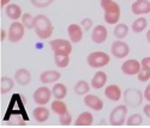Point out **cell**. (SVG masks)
<instances>
[{
  "label": "cell",
  "instance_id": "33",
  "mask_svg": "<svg viewBox=\"0 0 150 128\" xmlns=\"http://www.w3.org/2000/svg\"><path fill=\"white\" fill-rule=\"evenodd\" d=\"M136 77H137V79H138L141 83H146V82H149V80H150V71L142 68Z\"/></svg>",
  "mask_w": 150,
  "mask_h": 128
},
{
  "label": "cell",
  "instance_id": "31",
  "mask_svg": "<svg viewBox=\"0 0 150 128\" xmlns=\"http://www.w3.org/2000/svg\"><path fill=\"white\" fill-rule=\"evenodd\" d=\"M54 0H30V3L36 8H46L53 4Z\"/></svg>",
  "mask_w": 150,
  "mask_h": 128
},
{
  "label": "cell",
  "instance_id": "4",
  "mask_svg": "<svg viewBox=\"0 0 150 128\" xmlns=\"http://www.w3.org/2000/svg\"><path fill=\"white\" fill-rule=\"evenodd\" d=\"M122 98H124V103L127 107L131 108H138L141 107L143 98H144V94L139 90V89L136 87H129L124 91L122 94Z\"/></svg>",
  "mask_w": 150,
  "mask_h": 128
},
{
  "label": "cell",
  "instance_id": "11",
  "mask_svg": "<svg viewBox=\"0 0 150 128\" xmlns=\"http://www.w3.org/2000/svg\"><path fill=\"white\" fill-rule=\"evenodd\" d=\"M108 38V30L105 25L97 24L93 28L91 31V41L96 44H102L107 41Z\"/></svg>",
  "mask_w": 150,
  "mask_h": 128
},
{
  "label": "cell",
  "instance_id": "17",
  "mask_svg": "<svg viewBox=\"0 0 150 128\" xmlns=\"http://www.w3.org/2000/svg\"><path fill=\"white\" fill-rule=\"evenodd\" d=\"M49 116H51V110L46 105H37L33 110V117L39 123H45L49 119Z\"/></svg>",
  "mask_w": 150,
  "mask_h": 128
},
{
  "label": "cell",
  "instance_id": "8",
  "mask_svg": "<svg viewBox=\"0 0 150 128\" xmlns=\"http://www.w3.org/2000/svg\"><path fill=\"white\" fill-rule=\"evenodd\" d=\"M53 97L52 89H49L47 85H42L37 87L33 94V99L37 105H47Z\"/></svg>",
  "mask_w": 150,
  "mask_h": 128
},
{
  "label": "cell",
  "instance_id": "7",
  "mask_svg": "<svg viewBox=\"0 0 150 128\" xmlns=\"http://www.w3.org/2000/svg\"><path fill=\"white\" fill-rule=\"evenodd\" d=\"M25 27L21 20H12L7 30V38L11 43H18L25 35Z\"/></svg>",
  "mask_w": 150,
  "mask_h": 128
},
{
  "label": "cell",
  "instance_id": "14",
  "mask_svg": "<svg viewBox=\"0 0 150 128\" xmlns=\"http://www.w3.org/2000/svg\"><path fill=\"white\" fill-rule=\"evenodd\" d=\"M84 104L91 110L95 111H101L103 109V101L97 95H93V94H88L84 96Z\"/></svg>",
  "mask_w": 150,
  "mask_h": 128
},
{
  "label": "cell",
  "instance_id": "24",
  "mask_svg": "<svg viewBox=\"0 0 150 128\" xmlns=\"http://www.w3.org/2000/svg\"><path fill=\"white\" fill-rule=\"evenodd\" d=\"M129 31H130V29L125 23H118L114 25L113 34L117 40H125L129 35Z\"/></svg>",
  "mask_w": 150,
  "mask_h": 128
},
{
  "label": "cell",
  "instance_id": "19",
  "mask_svg": "<svg viewBox=\"0 0 150 128\" xmlns=\"http://www.w3.org/2000/svg\"><path fill=\"white\" fill-rule=\"evenodd\" d=\"M107 80H108V75L106 72L103 71H97L94 77L91 78V87L95 89V90H100V89H103L107 84Z\"/></svg>",
  "mask_w": 150,
  "mask_h": 128
},
{
  "label": "cell",
  "instance_id": "15",
  "mask_svg": "<svg viewBox=\"0 0 150 128\" xmlns=\"http://www.w3.org/2000/svg\"><path fill=\"white\" fill-rule=\"evenodd\" d=\"M122 90L121 87L117 84H110L105 87V96L107 99L112 102H119L122 98Z\"/></svg>",
  "mask_w": 150,
  "mask_h": 128
},
{
  "label": "cell",
  "instance_id": "25",
  "mask_svg": "<svg viewBox=\"0 0 150 128\" xmlns=\"http://www.w3.org/2000/svg\"><path fill=\"white\" fill-rule=\"evenodd\" d=\"M52 92H53V97L57 99H64L67 96V87L65 84L62 83H55L52 87Z\"/></svg>",
  "mask_w": 150,
  "mask_h": 128
},
{
  "label": "cell",
  "instance_id": "37",
  "mask_svg": "<svg viewBox=\"0 0 150 128\" xmlns=\"http://www.w3.org/2000/svg\"><path fill=\"white\" fill-rule=\"evenodd\" d=\"M143 114L145 115L148 119H150V103H149V102L143 107Z\"/></svg>",
  "mask_w": 150,
  "mask_h": 128
},
{
  "label": "cell",
  "instance_id": "6",
  "mask_svg": "<svg viewBox=\"0 0 150 128\" xmlns=\"http://www.w3.org/2000/svg\"><path fill=\"white\" fill-rule=\"evenodd\" d=\"M73 43L70 40L66 38H55L49 42V47H51L52 52L54 54H64V55H71L73 50Z\"/></svg>",
  "mask_w": 150,
  "mask_h": 128
},
{
  "label": "cell",
  "instance_id": "1",
  "mask_svg": "<svg viewBox=\"0 0 150 128\" xmlns=\"http://www.w3.org/2000/svg\"><path fill=\"white\" fill-rule=\"evenodd\" d=\"M100 6L103 10V19L109 25L119 23L121 17L120 5L114 0H100Z\"/></svg>",
  "mask_w": 150,
  "mask_h": 128
},
{
  "label": "cell",
  "instance_id": "41",
  "mask_svg": "<svg viewBox=\"0 0 150 128\" xmlns=\"http://www.w3.org/2000/svg\"><path fill=\"white\" fill-rule=\"evenodd\" d=\"M127 1H133V0H127Z\"/></svg>",
  "mask_w": 150,
  "mask_h": 128
},
{
  "label": "cell",
  "instance_id": "29",
  "mask_svg": "<svg viewBox=\"0 0 150 128\" xmlns=\"http://www.w3.org/2000/svg\"><path fill=\"white\" fill-rule=\"evenodd\" d=\"M21 22L23 23V25L25 27V29L28 30H34V23H35V17L29 13V12H24L22 18H21Z\"/></svg>",
  "mask_w": 150,
  "mask_h": 128
},
{
  "label": "cell",
  "instance_id": "5",
  "mask_svg": "<svg viewBox=\"0 0 150 128\" xmlns=\"http://www.w3.org/2000/svg\"><path fill=\"white\" fill-rule=\"evenodd\" d=\"M86 62L91 68H102L106 67L110 62V56L102 50H96L91 52L86 56Z\"/></svg>",
  "mask_w": 150,
  "mask_h": 128
},
{
  "label": "cell",
  "instance_id": "16",
  "mask_svg": "<svg viewBox=\"0 0 150 128\" xmlns=\"http://www.w3.org/2000/svg\"><path fill=\"white\" fill-rule=\"evenodd\" d=\"M60 78H61V73L55 70H47L40 74V82L43 85L55 84L57 82H59Z\"/></svg>",
  "mask_w": 150,
  "mask_h": 128
},
{
  "label": "cell",
  "instance_id": "22",
  "mask_svg": "<svg viewBox=\"0 0 150 128\" xmlns=\"http://www.w3.org/2000/svg\"><path fill=\"white\" fill-rule=\"evenodd\" d=\"M90 89H91L90 83H88L84 79H81L76 83V85L73 86V91L78 96H85V95H88L90 92Z\"/></svg>",
  "mask_w": 150,
  "mask_h": 128
},
{
  "label": "cell",
  "instance_id": "18",
  "mask_svg": "<svg viewBox=\"0 0 150 128\" xmlns=\"http://www.w3.org/2000/svg\"><path fill=\"white\" fill-rule=\"evenodd\" d=\"M13 78L16 83L19 84L21 86H27L31 82V73L27 68H18L13 74Z\"/></svg>",
  "mask_w": 150,
  "mask_h": 128
},
{
  "label": "cell",
  "instance_id": "32",
  "mask_svg": "<svg viewBox=\"0 0 150 128\" xmlns=\"http://www.w3.org/2000/svg\"><path fill=\"white\" fill-rule=\"evenodd\" d=\"M59 123L61 126H64V127H67L72 123V116H71V114L69 111L64 113V114H61L59 115Z\"/></svg>",
  "mask_w": 150,
  "mask_h": 128
},
{
  "label": "cell",
  "instance_id": "12",
  "mask_svg": "<svg viewBox=\"0 0 150 128\" xmlns=\"http://www.w3.org/2000/svg\"><path fill=\"white\" fill-rule=\"evenodd\" d=\"M84 29L82 28L81 24L77 23H71L67 27V35H69V40L72 43H79L83 40V35H84Z\"/></svg>",
  "mask_w": 150,
  "mask_h": 128
},
{
  "label": "cell",
  "instance_id": "40",
  "mask_svg": "<svg viewBox=\"0 0 150 128\" xmlns=\"http://www.w3.org/2000/svg\"><path fill=\"white\" fill-rule=\"evenodd\" d=\"M145 37H146V41L150 43V29L146 31V35H145Z\"/></svg>",
  "mask_w": 150,
  "mask_h": 128
},
{
  "label": "cell",
  "instance_id": "39",
  "mask_svg": "<svg viewBox=\"0 0 150 128\" xmlns=\"http://www.w3.org/2000/svg\"><path fill=\"white\" fill-rule=\"evenodd\" d=\"M8 4H11V0H0V6L1 7H6Z\"/></svg>",
  "mask_w": 150,
  "mask_h": 128
},
{
  "label": "cell",
  "instance_id": "3",
  "mask_svg": "<svg viewBox=\"0 0 150 128\" xmlns=\"http://www.w3.org/2000/svg\"><path fill=\"white\" fill-rule=\"evenodd\" d=\"M127 114H129V107L126 104H119L115 108L112 109L109 114V123L110 126L120 127L122 124H126L127 120Z\"/></svg>",
  "mask_w": 150,
  "mask_h": 128
},
{
  "label": "cell",
  "instance_id": "35",
  "mask_svg": "<svg viewBox=\"0 0 150 128\" xmlns=\"http://www.w3.org/2000/svg\"><path fill=\"white\" fill-rule=\"evenodd\" d=\"M141 65H142V68L150 71V56L143 58V59L141 60Z\"/></svg>",
  "mask_w": 150,
  "mask_h": 128
},
{
  "label": "cell",
  "instance_id": "23",
  "mask_svg": "<svg viewBox=\"0 0 150 128\" xmlns=\"http://www.w3.org/2000/svg\"><path fill=\"white\" fill-rule=\"evenodd\" d=\"M15 78L12 79L10 77H6V75H3L1 78H0V94L1 95H6L8 94L12 89L15 86Z\"/></svg>",
  "mask_w": 150,
  "mask_h": 128
},
{
  "label": "cell",
  "instance_id": "9",
  "mask_svg": "<svg viewBox=\"0 0 150 128\" xmlns=\"http://www.w3.org/2000/svg\"><path fill=\"white\" fill-rule=\"evenodd\" d=\"M110 54L115 59H125L130 54V46L124 40H117L110 46Z\"/></svg>",
  "mask_w": 150,
  "mask_h": 128
},
{
  "label": "cell",
  "instance_id": "13",
  "mask_svg": "<svg viewBox=\"0 0 150 128\" xmlns=\"http://www.w3.org/2000/svg\"><path fill=\"white\" fill-rule=\"evenodd\" d=\"M131 12L136 16H145L150 13V0H133Z\"/></svg>",
  "mask_w": 150,
  "mask_h": 128
},
{
  "label": "cell",
  "instance_id": "38",
  "mask_svg": "<svg viewBox=\"0 0 150 128\" xmlns=\"http://www.w3.org/2000/svg\"><path fill=\"white\" fill-rule=\"evenodd\" d=\"M5 38H7V31L1 28V30H0V41H5Z\"/></svg>",
  "mask_w": 150,
  "mask_h": 128
},
{
  "label": "cell",
  "instance_id": "2",
  "mask_svg": "<svg viewBox=\"0 0 150 128\" xmlns=\"http://www.w3.org/2000/svg\"><path fill=\"white\" fill-rule=\"evenodd\" d=\"M34 31L36 36L41 40H48L53 35L54 27L52 20L49 19L46 15H37L35 16V23H34Z\"/></svg>",
  "mask_w": 150,
  "mask_h": 128
},
{
  "label": "cell",
  "instance_id": "34",
  "mask_svg": "<svg viewBox=\"0 0 150 128\" xmlns=\"http://www.w3.org/2000/svg\"><path fill=\"white\" fill-rule=\"evenodd\" d=\"M81 25H82V28L84 29V31L86 32V31H89V30H91L94 28V22H93L91 18L85 17V18H83L81 20Z\"/></svg>",
  "mask_w": 150,
  "mask_h": 128
},
{
  "label": "cell",
  "instance_id": "26",
  "mask_svg": "<svg viewBox=\"0 0 150 128\" xmlns=\"http://www.w3.org/2000/svg\"><path fill=\"white\" fill-rule=\"evenodd\" d=\"M51 110L54 114H57L58 116H59V115H61V114L66 113V111H69L67 105H66L65 102L62 99H57V98H54V101L51 103Z\"/></svg>",
  "mask_w": 150,
  "mask_h": 128
},
{
  "label": "cell",
  "instance_id": "20",
  "mask_svg": "<svg viewBox=\"0 0 150 128\" xmlns=\"http://www.w3.org/2000/svg\"><path fill=\"white\" fill-rule=\"evenodd\" d=\"M5 13L8 19L11 20H21L24 12L22 11V7L18 4H8L5 7Z\"/></svg>",
  "mask_w": 150,
  "mask_h": 128
},
{
  "label": "cell",
  "instance_id": "30",
  "mask_svg": "<svg viewBox=\"0 0 150 128\" xmlns=\"http://www.w3.org/2000/svg\"><path fill=\"white\" fill-rule=\"evenodd\" d=\"M142 123H143V116L138 113L130 115L126 120V126L129 127H137V126H141Z\"/></svg>",
  "mask_w": 150,
  "mask_h": 128
},
{
  "label": "cell",
  "instance_id": "27",
  "mask_svg": "<svg viewBox=\"0 0 150 128\" xmlns=\"http://www.w3.org/2000/svg\"><path fill=\"white\" fill-rule=\"evenodd\" d=\"M148 27V20L145 17H138V18H136L131 25V29L133 32L136 34H141Z\"/></svg>",
  "mask_w": 150,
  "mask_h": 128
},
{
  "label": "cell",
  "instance_id": "36",
  "mask_svg": "<svg viewBox=\"0 0 150 128\" xmlns=\"http://www.w3.org/2000/svg\"><path fill=\"white\" fill-rule=\"evenodd\" d=\"M143 94H144V99L150 103V83L146 85V87H145V90H144Z\"/></svg>",
  "mask_w": 150,
  "mask_h": 128
},
{
  "label": "cell",
  "instance_id": "10",
  "mask_svg": "<svg viewBox=\"0 0 150 128\" xmlns=\"http://www.w3.org/2000/svg\"><path fill=\"white\" fill-rule=\"evenodd\" d=\"M141 70H142L141 61H138L137 59H127L120 66V71L125 75H137Z\"/></svg>",
  "mask_w": 150,
  "mask_h": 128
},
{
  "label": "cell",
  "instance_id": "21",
  "mask_svg": "<svg viewBox=\"0 0 150 128\" xmlns=\"http://www.w3.org/2000/svg\"><path fill=\"white\" fill-rule=\"evenodd\" d=\"M94 123V115L90 113V111H83L81 113L76 121L73 122L74 126H77V127H89Z\"/></svg>",
  "mask_w": 150,
  "mask_h": 128
},
{
  "label": "cell",
  "instance_id": "28",
  "mask_svg": "<svg viewBox=\"0 0 150 128\" xmlns=\"http://www.w3.org/2000/svg\"><path fill=\"white\" fill-rule=\"evenodd\" d=\"M54 62H55L57 67H59V68H66L70 65V55L54 54Z\"/></svg>",
  "mask_w": 150,
  "mask_h": 128
}]
</instances>
